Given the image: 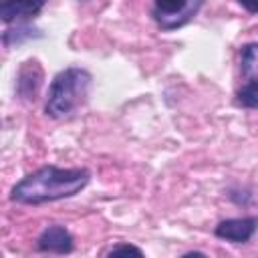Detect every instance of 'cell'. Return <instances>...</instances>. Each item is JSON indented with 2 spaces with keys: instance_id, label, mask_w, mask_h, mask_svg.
Here are the masks:
<instances>
[{
  "instance_id": "1",
  "label": "cell",
  "mask_w": 258,
  "mask_h": 258,
  "mask_svg": "<svg viewBox=\"0 0 258 258\" xmlns=\"http://www.w3.org/2000/svg\"><path fill=\"white\" fill-rule=\"evenodd\" d=\"M91 179V171L85 167H56L44 165L24 175L12 189L10 200L26 206H40L58 202L81 194Z\"/></svg>"
},
{
  "instance_id": "2",
  "label": "cell",
  "mask_w": 258,
  "mask_h": 258,
  "mask_svg": "<svg viewBox=\"0 0 258 258\" xmlns=\"http://www.w3.org/2000/svg\"><path fill=\"white\" fill-rule=\"evenodd\" d=\"M91 73L83 67H67L54 75L48 87L44 113L52 119L71 117L85 101L91 89Z\"/></svg>"
},
{
  "instance_id": "3",
  "label": "cell",
  "mask_w": 258,
  "mask_h": 258,
  "mask_svg": "<svg viewBox=\"0 0 258 258\" xmlns=\"http://www.w3.org/2000/svg\"><path fill=\"white\" fill-rule=\"evenodd\" d=\"M204 0H153V18L163 30L183 26Z\"/></svg>"
},
{
  "instance_id": "4",
  "label": "cell",
  "mask_w": 258,
  "mask_h": 258,
  "mask_svg": "<svg viewBox=\"0 0 258 258\" xmlns=\"http://www.w3.org/2000/svg\"><path fill=\"white\" fill-rule=\"evenodd\" d=\"M258 230V216H248V218H230V220H222L214 234L226 242L232 244H244L248 242Z\"/></svg>"
},
{
  "instance_id": "5",
  "label": "cell",
  "mask_w": 258,
  "mask_h": 258,
  "mask_svg": "<svg viewBox=\"0 0 258 258\" xmlns=\"http://www.w3.org/2000/svg\"><path fill=\"white\" fill-rule=\"evenodd\" d=\"M36 248L38 252H46V254H71L73 236L64 226L52 224L42 230V234L36 240Z\"/></svg>"
},
{
  "instance_id": "6",
  "label": "cell",
  "mask_w": 258,
  "mask_h": 258,
  "mask_svg": "<svg viewBox=\"0 0 258 258\" xmlns=\"http://www.w3.org/2000/svg\"><path fill=\"white\" fill-rule=\"evenodd\" d=\"M46 0H2L0 2V18L6 24L20 22L36 16L44 8Z\"/></svg>"
},
{
  "instance_id": "7",
  "label": "cell",
  "mask_w": 258,
  "mask_h": 258,
  "mask_svg": "<svg viewBox=\"0 0 258 258\" xmlns=\"http://www.w3.org/2000/svg\"><path fill=\"white\" fill-rule=\"evenodd\" d=\"M40 81H42V69L38 67V62L36 60L24 62V67L18 73V81H16L18 95L22 99H34V95L38 93Z\"/></svg>"
},
{
  "instance_id": "8",
  "label": "cell",
  "mask_w": 258,
  "mask_h": 258,
  "mask_svg": "<svg viewBox=\"0 0 258 258\" xmlns=\"http://www.w3.org/2000/svg\"><path fill=\"white\" fill-rule=\"evenodd\" d=\"M240 71L246 81L258 79V42H248L240 50Z\"/></svg>"
},
{
  "instance_id": "9",
  "label": "cell",
  "mask_w": 258,
  "mask_h": 258,
  "mask_svg": "<svg viewBox=\"0 0 258 258\" xmlns=\"http://www.w3.org/2000/svg\"><path fill=\"white\" fill-rule=\"evenodd\" d=\"M236 105L244 109H258V79L246 81L236 91Z\"/></svg>"
},
{
  "instance_id": "10",
  "label": "cell",
  "mask_w": 258,
  "mask_h": 258,
  "mask_svg": "<svg viewBox=\"0 0 258 258\" xmlns=\"http://www.w3.org/2000/svg\"><path fill=\"white\" fill-rule=\"evenodd\" d=\"M109 254H137V256H143V252L131 244H121V246H113L109 250Z\"/></svg>"
},
{
  "instance_id": "11",
  "label": "cell",
  "mask_w": 258,
  "mask_h": 258,
  "mask_svg": "<svg viewBox=\"0 0 258 258\" xmlns=\"http://www.w3.org/2000/svg\"><path fill=\"white\" fill-rule=\"evenodd\" d=\"M238 2L244 10H248L252 14H258V0H238Z\"/></svg>"
}]
</instances>
